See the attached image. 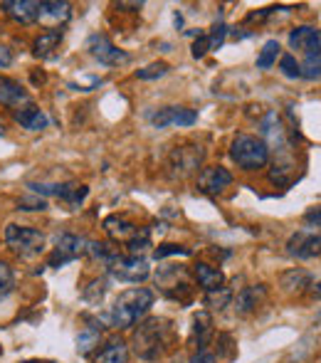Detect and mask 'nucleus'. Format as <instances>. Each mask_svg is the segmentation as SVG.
Instances as JSON below:
<instances>
[{
  "instance_id": "31",
  "label": "nucleus",
  "mask_w": 321,
  "mask_h": 363,
  "mask_svg": "<svg viewBox=\"0 0 321 363\" xmlns=\"http://www.w3.org/2000/svg\"><path fill=\"white\" fill-rule=\"evenodd\" d=\"M230 299H232V291L227 289V287H220V289H215V291H208V306L210 309H225L227 304H230Z\"/></svg>"
},
{
  "instance_id": "12",
  "label": "nucleus",
  "mask_w": 321,
  "mask_h": 363,
  "mask_svg": "<svg viewBox=\"0 0 321 363\" xmlns=\"http://www.w3.org/2000/svg\"><path fill=\"white\" fill-rule=\"evenodd\" d=\"M289 45H292V50H299V52H321V38L317 33V28H312V25H299V28H294L292 33H289Z\"/></svg>"
},
{
  "instance_id": "7",
  "label": "nucleus",
  "mask_w": 321,
  "mask_h": 363,
  "mask_svg": "<svg viewBox=\"0 0 321 363\" xmlns=\"http://www.w3.org/2000/svg\"><path fill=\"white\" fill-rule=\"evenodd\" d=\"M86 252V240L77 235H62L55 245L52 255H50V267H62V264L77 259L79 255Z\"/></svg>"
},
{
  "instance_id": "39",
  "label": "nucleus",
  "mask_w": 321,
  "mask_h": 363,
  "mask_svg": "<svg viewBox=\"0 0 321 363\" xmlns=\"http://www.w3.org/2000/svg\"><path fill=\"white\" fill-rule=\"evenodd\" d=\"M230 346H232V336L230 334L218 336V354H223V356H227V359H232V356H235V351H232Z\"/></svg>"
},
{
  "instance_id": "28",
  "label": "nucleus",
  "mask_w": 321,
  "mask_h": 363,
  "mask_svg": "<svg viewBox=\"0 0 321 363\" xmlns=\"http://www.w3.org/2000/svg\"><path fill=\"white\" fill-rule=\"evenodd\" d=\"M279 43L277 40H267L264 43V48L259 50V55H257V67L259 69H269L274 62H277V57H279Z\"/></svg>"
},
{
  "instance_id": "23",
  "label": "nucleus",
  "mask_w": 321,
  "mask_h": 363,
  "mask_svg": "<svg viewBox=\"0 0 321 363\" xmlns=\"http://www.w3.org/2000/svg\"><path fill=\"white\" fill-rule=\"evenodd\" d=\"M193 334H196V341H198V351H203L213 334V319L208 311L196 314V319H193Z\"/></svg>"
},
{
  "instance_id": "35",
  "label": "nucleus",
  "mask_w": 321,
  "mask_h": 363,
  "mask_svg": "<svg viewBox=\"0 0 321 363\" xmlns=\"http://www.w3.org/2000/svg\"><path fill=\"white\" fill-rule=\"evenodd\" d=\"M166 72H168V65L166 62H154V65H149V67L139 69L136 77H139V79H159V77H163Z\"/></svg>"
},
{
  "instance_id": "29",
  "label": "nucleus",
  "mask_w": 321,
  "mask_h": 363,
  "mask_svg": "<svg viewBox=\"0 0 321 363\" xmlns=\"http://www.w3.org/2000/svg\"><path fill=\"white\" fill-rule=\"evenodd\" d=\"M282 287L284 291H302L304 287H309V274L304 269H292L282 277Z\"/></svg>"
},
{
  "instance_id": "42",
  "label": "nucleus",
  "mask_w": 321,
  "mask_h": 363,
  "mask_svg": "<svg viewBox=\"0 0 321 363\" xmlns=\"http://www.w3.org/2000/svg\"><path fill=\"white\" fill-rule=\"evenodd\" d=\"M309 225H314V228H321V208H314V211H309L307 216H304Z\"/></svg>"
},
{
  "instance_id": "32",
  "label": "nucleus",
  "mask_w": 321,
  "mask_h": 363,
  "mask_svg": "<svg viewBox=\"0 0 321 363\" xmlns=\"http://www.w3.org/2000/svg\"><path fill=\"white\" fill-rule=\"evenodd\" d=\"M13 289H15L13 269H10L8 262H0V299H5V296H8Z\"/></svg>"
},
{
  "instance_id": "21",
  "label": "nucleus",
  "mask_w": 321,
  "mask_h": 363,
  "mask_svg": "<svg viewBox=\"0 0 321 363\" xmlns=\"http://www.w3.org/2000/svg\"><path fill=\"white\" fill-rule=\"evenodd\" d=\"M262 136H264V139H269L267 148L269 146L284 148V129H282V121H279V116L274 114V111H269L267 119L262 121ZM277 148H274V151H277Z\"/></svg>"
},
{
  "instance_id": "40",
  "label": "nucleus",
  "mask_w": 321,
  "mask_h": 363,
  "mask_svg": "<svg viewBox=\"0 0 321 363\" xmlns=\"http://www.w3.org/2000/svg\"><path fill=\"white\" fill-rule=\"evenodd\" d=\"M225 35H227V28L225 25H215V28H213V33L208 35V38H210V45L213 48H220L223 43H225Z\"/></svg>"
},
{
  "instance_id": "4",
  "label": "nucleus",
  "mask_w": 321,
  "mask_h": 363,
  "mask_svg": "<svg viewBox=\"0 0 321 363\" xmlns=\"http://www.w3.org/2000/svg\"><path fill=\"white\" fill-rule=\"evenodd\" d=\"M5 242L10 245V250L23 257L28 255H38L45 245V235L35 228H25V225H8L5 228Z\"/></svg>"
},
{
  "instance_id": "19",
  "label": "nucleus",
  "mask_w": 321,
  "mask_h": 363,
  "mask_svg": "<svg viewBox=\"0 0 321 363\" xmlns=\"http://www.w3.org/2000/svg\"><path fill=\"white\" fill-rule=\"evenodd\" d=\"M28 101V91L18 84L15 79L0 77V104L3 106H20Z\"/></svg>"
},
{
  "instance_id": "9",
  "label": "nucleus",
  "mask_w": 321,
  "mask_h": 363,
  "mask_svg": "<svg viewBox=\"0 0 321 363\" xmlns=\"http://www.w3.org/2000/svg\"><path fill=\"white\" fill-rule=\"evenodd\" d=\"M69 18H72L69 3H60V0H45V3H40L38 23L45 30H60Z\"/></svg>"
},
{
  "instance_id": "13",
  "label": "nucleus",
  "mask_w": 321,
  "mask_h": 363,
  "mask_svg": "<svg viewBox=\"0 0 321 363\" xmlns=\"http://www.w3.org/2000/svg\"><path fill=\"white\" fill-rule=\"evenodd\" d=\"M8 18H13L15 23H23V25H30L38 20V10H40V3L35 0H10V3L3 5Z\"/></svg>"
},
{
  "instance_id": "16",
  "label": "nucleus",
  "mask_w": 321,
  "mask_h": 363,
  "mask_svg": "<svg viewBox=\"0 0 321 363\" xmlns=\"http://www.w3.org/2000/svg\"><path fill=\"white\" fill-rule=\"evenodd\" d=\"M264 294H267V287H264V284L244 287L240 294H237V299H235V309L240 311V314H249V311H254L259 304H262Z\"/></svg>"
},
{
  "instance_id": "6",
  "label": "nucleus",
  "mask_w": 321,
  "mask_h": 363,
  "mask_svg": "<svg viewBox=\"0 0 321 363\" xmlns=\"http://www.w3.org/2000/svg\"><path fill=\"white\" fill-rule=\"evenodd\" d=\"M287 250L297 259H312L321 255V230H299L289 238Z\"/></svg>"
},
{
  "instance_id": "30",
  "label": "nucleus",
  "mask_w": 321,
  "mask_h": 363,
  "mask_svg": "<svg viewBox=\"0 0 321 363\" xmlns=\"http://www.w3.org/2000/svg\"><path fill=\"white\" fill-rule=\"evenodd\" d=\"M299 67H302V77H307V79H319L321 77V52L307 55L304 65H299Z\"/></svg>"
},
{
  "instance_id": "11",
  "label": "nucleus",
  "mask_w": 321,
  "mask_h": 363,
  "mask_svg": "<svg viewBox=\"0 0 321 363\" xmlns=\"http://www.w3.org/2000/svg\"><path fill=\"white\" fill-rule=\"evenodd\" d=\"M196 121L198 114L193 109H186V106H166V109H159L151 116V124L156 129H166V126H193Z\"/></svg>"
},
{
  "instance_id": "34",
  "label": "nucleus",
  "mask_w": 321,
  "mask_h": 363,
  "mask_svg": "<svg viewBox=\"0 0 321 363\" xmlns=\"http://www.w3.org/2000/svg\"><path fill=\"white\" fill-rule=\"evenodd\" d=\"M173 255H183V257H188L191 250L183 247V245H159V247L154 250L156 259H166V257H173Z\"/></svg>"
},
{
  "instance_id": "5",
  "label": "nucleus",
  "mask_w": 321,
  "mask_h": 363,
  "mask_svg": "<svg viewBox=\"0 0 321 363\" xmlns=\"http://www.w3.org/2000/svg\"><path fill=\"white\" fill-rule=\"evenodd\" d=\"M109 272L114 274L116 279H121V282H131V284H139L144 282L146 277L151 274L149 269V262H146L144 257H116L114 262L109 264Z\"/></svg>"
},
{
  "instance_id": "22",
  "label": "nucleus",
  "mask_w": 321,
  "mask_h": 363,
  "mask_svg": "<svg viewBox=\"0 0 321 363\" xmlns=\"http://www.w3.org/2000/svg\"><path fill=\"white\" fill-rule=\"evenodd\" d=\"M60 43H62V30H45L33 45L35 55L38 57H52V52L60 48Z\"/></svg>"
},
{
  "instance_id": "2",
  "label": "nucleus",
  "mask_w": 321,
  "mask_h": 363,
  "mask_svg": "<svg viewBox=\"0 0 321 363\" xmlns=\"http://www.w3.org/2000/svg\"><path fill=\"white\" fill-rule=\"evenodd\" d=\"M151 306H154V291L151 289L144 287L126 289L114 301V306H111V314H109L111 326H116V329H131V326H136L149 314Z\"/></svg>"
},
{
  "instance_id": "24",
  "label": "nucleus",
  "mask_w": 321,
  "mask_h": 363,
  "mask_svg": "<svg viewBox=\"0 0 321 363\" xmlns=\"http://www.w3.org/2000/svg\"><path fill=\"white\" fill-rule=\"evenodd\" d=\"M99 339H101V326H84V329L79 331L77 336V351L81 356H86L91 349H96L99 346Z\"/></svg>"
},
{
  "instance_id": "33",
  "label": "nucleus",
  "mask_w": 321,
  "mask_h": 363,
  "mask_svg": "<svg viewBox=\"0 0 321 363\" xmlns=\"http://www.w3.org/2000/svg\"><path fill=\"white\" fill-rule=\"evenodd\" d=\"M279 69H282V74L289 77V79L302 77V67H299V62L294 60V55H284V57L279 60Z\"/></svg>"
},
{
  "instance_id": "45",
  "label": "nucleus",
  "mask_w": 321,
  "mask_h": 363,
  "mask_svg": "<svg viewBox=\"0 0 321 363\" xmlns=\"http://www.w3.org/2000/svg\"><path fill=\"white\" fill-rule=\"evenodd\" d=\"M319 294H321V284H319Z\"/></svg>"
},
{
  "instance_id": "36",
  "label": "nucleus",
  "mask_w": 321,
  "mask_h": 363,
  "mask_svg": "<svg viewBox=\"0 0 321 363\" xmlns=\"http://www.w3.org/2000/svg\"><path fill=\"white\" fill-rule=\"evenodd\" d=\"M104 291H106V284L99 282V279H94V282L84 289V299L91 301V304H99V301L104 299Z\"/></svg>"
},
{
  "instance_id": "8",
  "label": "nucleus",
  "mask_w": 321,
  "mask_h": 363,
  "mask_svg": "<svg viewBox=\"0 0 321 363\" xmlns=\"http://www.w3.org/2000/svg\"><path fill=\"white\" fill-rule=\"evenodd\" d=\"M89 50L101 65H109V67H119V65L129 62V55H126L124 50L116 48V45L111 43L109 38H104V35H94V38L89 40Z\"/></svg>"
},
{
  "instance_id": "14",
  "label": "nucleus",
  "mask_w": 321,
  "mask_h": 363,
  "mask_svg": "<svg viewBox=\"0 0 321 363\" xmlns=\"http://www.w3.org/2000/svg\"><path fill=\"white\" fill-rule=\"evenodd\" d=\"M104 230L106 235H109L114 242H129L131 238H134V233L139 228H136L134 223H129L126 218H119V216H111L104 220Z\"/></svg>"
},
{
  "instance_id": "44",
  "label": "nucleus",
  "mask_w": 321,
  "mask_h": 363,
  "mask_svg": "<svg viewBox=\"0 0 321 363\" xmlns=\"http://www.w3.org/2000/svg\"><path fill=\"white\" fill-rule=\"evenodd\" d=\"M0 134H3V124H0Z\"/></svg>"
},
{
  "instance_id": "27",
  "label": "nucleus",
  "mask_w": 321,
  "mask_h": 363,
  "mask_svg": "<svg viewBox=\"0 0 321 363\" xmlns=\"http://www.w3.org/2000/svg\"><path fill=\"white\" fill-rule=\"evenodd\" d=\"M86 252H89L94 259H101L106 267H109V264L119 257V252H116V250L111 247V245H106V242H86Z\"/></svg>"
},
{
  "instance_id": "41",
  "label": "nucleus",
  "mask_w": 321,
  "mask_h": 363,
  "mask_svg": "<svg viewBox=\"0 0 321 363\" xmlns=\"http://www.w3.org/2000/svg\"><path fill=\"white\" fill-rule=\"evenodd\" d=\"M191 363H218V359H215V354H210V351H198L196 356L191 359Z\"/></svg>"
},
{
  "instance_id": "25",
  "label": "nucleus",
  "mask_w": 321,
  "mask_h": 363,
  "mask_svg": "<svg viewBox=\"0 0 321 363\" xmlns=\"http://www.w3.org/2000/svg\"><path fill=\"white\" fill-rule=\"evenodd\" d=\"M57 198L62 203H67L69 208H77L86 198V186H79V183H64V186H60Z\"/></svg>"
},
{
  "instance_id": "17",
  "label": "nucleus",
  "mask_w": 321,
  "mask_h": 363,
  "mask_svg": "<svg viewBox=\"0 0 321 363\" xmlns=\"http://www.w3.org/2000/svg\"><path fill=\"white\" fill-rule=\"evenodd\" d=\"M15 121L28 131H43L45 126H47V116H45V111L38 109V106H33V104L15 111Z\"/></svg>"
},
{
  "instance_id": "3",
  "label": "nucleus",
  "mask_w": 321,
  "mask_h": 363,
  "mask_svg": "<svg viewBox=\"0 0 321 363\" xmlns=\"http://www.w3.org/2000/svg\"><path fill=\"white\" fill-rule=\"evenodd\" d=\"M230 156L242 171H257L269 161V148L262 139L249 134H237L230 144Z\"/></svg>"
},
{
  "instance_id": "46",
  "label": "nucleus",
  "mask_w": 321,
  "mask_h": 363,
  "mask_svg": "<svg viewBox=\"0 0 321 363\" xmlns=\"http://www.w3.org/2000/svg\"><path fill=\"white\" fill-rule=\"evenodd\" d=\"M319 38H321V35H319Z\"/></svg>"
},
{
  "instance_id": "37",
  "label": "nucleus",
  "mask_w": 321,
  "mask_h": 363,
  "mask_svg": "<svg viewBox=\"0 0 321 363\" xmlns=\"http://www.w3.org/2000/svg\"><path fill=\"white\" fill-rule=\"evenodd\" d=\"M47 208V203H45V198H33V196H25L18 201V211H45Z\"/></svg>"
},
{
  "instance_id": "15",
  "label": "nucleus",
  "mask_w": 321,
  "mask_h": 363,
  "mask_svg": "<svg viewBox=\"0 0 321 363\" xmlns=\"http://www.w3.org/2000/svg\"><path fill=\"white\" fill-rule=\"evenodd\" d=\"M201 158H203V151H198V148H178V151L173 153L171 168H176L178 176H188V173H193L198 168Z\"/></svg>"
},
{
  "instance_id": "26",
  "label": "nucleus",
  "mask_w": 321,
  "mask_h": 363,
  "mask_svg": "<svg viewBox=\"0 0 321 363\" xmlns=\"http://www.w3.org/2000/svg\"><path fill=\"white\" fill-rule=\"evenodd\" d=\"M126 247H129V255L131 257H141V255L146 252V250L151 247V233L146 228H141V230H136L134 233V238L126 242Z\"/></svg>"
},
{
  "instance_id": "1",
  "label": "nucleus",
  "mask_w": 321,
  "mask_h": 363,
  "mask_svg": "<svg viewBox=\"0 0 321 363\" xmlns=\"http://www.w3.org/2000/svg\"><path fill=\"white\" fill-rule=\"evenodd\" d=\"M134 354L144 361H159L171 346V326L161 316H151V319L141 321L139 329L134 331Z\"/></svg>"
},
{
  "instance_id": "20",
  "label": "nucleus",
  "mask_w": 321,
  "mask_h": 363,
  "mask_svg": "<svg viewBox=\"0 0 321 363\" xmlns=\"http://www.w3.org/2000/svg\"><path fill=\"white\" fill-rule=\"evenodd\" d=\"M126 359H129V346L121 339H111L106 341L104 349L94 356L91 363H126Z\"/></svg>"
},
{
  "instance_id": "43",
  "label": "nucleus",
  "mask_w": 321,
  "mask_h": 363,
  "mask_svg": "<svg viewBox=\"0 0 321 363\" xmlns=\"http://www.w3.org/2000/svg\"><path fill=\"white\" fill-rule=\"evenodd\" d=\"M13 62V52H10L5 45H0V69L3 67H8V65Z\"/></svg>"
},
{
  "instance_id": "38",
  "label": "nucleus",
  "mask_w": 321,
  "mask_h": 363,
  "mask_svg": "<svg viewBox=\"0 0 321 363\" xmlns=\"http://www.w3.org/2000/svg\"><path fill=\"white\" fill-rule=\"evenodd\" d=\"M208 50H213L210 38H208V35H201V38H198L196 43H193V57H196V60L205 57V55H208Z\"/></svg>"
},
{
  "instance_id": "10",
  "label": "nucleus",
  "mask_w": 321,
  "mask_h": 363,
  "mask_svg": "<svg viewBox=\"0 0 321 363\" xmlns=\"http://www.w3.org/2000/svg\"><path fill=\"white\" fill-rule=\"evenodd\" d=\"M232 183V173L223 166H208L198 176V191L205 193V196H218Z\"/></svg>"
},
{
  "instance_id": "18",
  "label": "nucleus",
  "mask_w": 321,
  "mask_h": 363,
  "mask_svg": "<svg viewBox=\"0 0 321 363\" xmlns=\"http://www.w3.org/2000/svg\"><path fill=\"white\" fill-rule=\"evenodd\" d=\"M196 279H198V284L205 289V294L208 291L220 289L223 284H225V274H223L218 267H210V264H205V262L196 264Z\"/></svg>"
}]
</instances>
